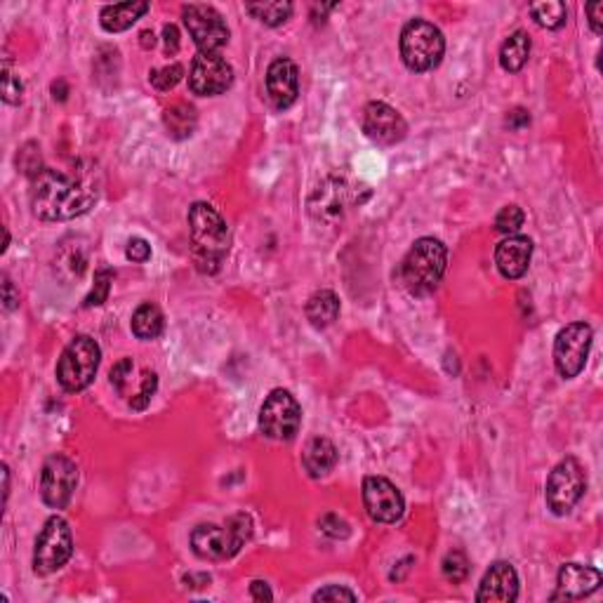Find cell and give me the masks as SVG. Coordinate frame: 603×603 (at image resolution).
Listing matches in <instances>:
<instances>
[{"instance_id":"484cf974","label":"cell","mask_w":603,"mask_h":603,"mask_svg":"<svg viewBox=\"0 0 603 603\" xmlns=\"http://www.w3.org/2000/svg\"><path fill=\"white\" fill-rule=\"evenodd\" d=\"M245 10L255 19H259L267 26H281L286 24L290 14H293V3H283V0H274V3H248Z\"/></svg>"},{"instance_id":"d6a6232c","label":"cell","mask_w":603,"mask_h":603,"mask_svg":"<svg viewBox=\"0 0 603 603\" xmlns=\"http://www.w3.org/2000/svg\"><path fill=\"white\" fill-rule=\"evenodd\" d=\"M17 165L22 167V173L29 174L31 180H33L38 173H41V170H42L41 149H38L36 144L31 142V144H26V146H22V151H19V155H17Z\"/></svg>"},{"instance_id":"7402d4cb","label":"cell","mask_w":603,"mask_h":603,"mask_svg":"<svg viewBox=\"0 0 603 603\" xmlns=\"http://www.w3.org/2000/svg\"><path fill=\"white\" fill-rule=\"evenodd\" d=\"M305 311L314 328H328L340 316V297L333 290H318L309 297Z\"/></svg>"},{"instance_id":"cb8c5ba5","label":"cell","mask_w":603,"mask_h":603,"mask_svg":"<svg viewBox=\"0 0 603 603\" xmlns=\"http://www.w3.org/2000/svg\"><path fill=\"white\" fill-rule=\"evenodd\" d=\"M163 123H165V130L170 137L174 139L192 137L193 130H196L198 126L196 108L189 107V104H174V107L165 108Z\"/></svg>"},{"instance_id":"1f68e13d","label":"cell","mask_w":603,"mask_h":603,"mask_svg":"<svg viewBox=\"0 0 603 603\" xmlns=\"http://www.w3.org/2000/svg\"><path fill=\"white\" fill-rule=\"evenodd\" d=\"M443 575L450 579V582H462V579L469 575V561L462 551H450L446 559H443Z\"/></svg>"},{"instance_id":"5bb4252c","label":"cell","mask_w":603,"mask_h":603,"mask_svg":"<svg viewBox=\"0 0 603 603\" xmlns=\"http://www.w3.org/2000/svg\"><path fill=\"white\" fill-rule=\"evenodd\" d=\"M365 512L377 523H396L406 512V500L389 478L368 476L363 481Z\"/></svg>"},{"instance_id":"d590c367","label":"cell","mask_w":603,"mask_h":603,"mask_svg":"<svg viewBox=\"0 0 603 603\" xmlns=\"http://www.w3.org/2000/svg\"><path fill=\"white\" fill-rule=\"evenodd\" d=\"M314 601H356V594H353L352 589H347V587L330 585L318 589L316 594H314Z\"/></svg>"},{"instance_id":"f35d334b","label":"cell","mask_w":603,"mask_h":603,"mask_svg":"<svg viewBox=\"0 0 603 603\" xmlns=\"http://www.w3.org/2000/svg\"><path fill=\"white\" fill-rule=\"evenodd\" d=\"M163 38H165L167 54H174L177 50H180V31H177V26H173V24L163 26Z\"/></svg>"},{"instance_id":"b9f144b4","label":"cell","mask_w":603,"mask_h":603,"mask_svg":"<svg viewBox=\"0 0 603 603\" xmlns=\"http://www.w3.org/2000/svg\"><path fill=\"white\" fill-rule=\"evenodd\" d=\"M250 597L255 598V601H271L274 594H271V589L267 582H262V579H255V582L250 585Z\"/></svg>"},{"instance_id":"74e56055","label":"cell","mask_w":603,"mask_h":603,"mask_svg":"<svg viewBox=\"0 0 603 603\" xmlns=\"http://www.w3.org/2000/svg\"><path fill=\"white\" fill-rule=\"evenodd\" d=\"M126 257L130 259V262H137V264L146 262V259L151 257V245L144 239H130L127 240Z\"/></svg>"},{"instance_id":"44dd1931","label":"cell","mask_w":603,"mask_h":603,"mask_svg":"<svg viewBox=\"0 0 603 603\" xmlns=\"http://www.w3.org/2000/svg\"><path fill=\"white\" fill-rule=\"evenodd\" d=\"M149 13V3H118V5H107L99 14V24L108 33H120L130 29L142 14Z\"/></svg>"},{"instance_id":"ffe728a7","label":"cell","mask_w":603,"mask_h":603,"mask_svg":"<svg viewBox=\"0 0 603 603\" xmlns=\"http://www.w3.org/2000/svg\"><path fill=\"white\" fill-rule=\"evenodd\" d=\"M302 465L311 478H321L330 474L337 465V448L330 438L316 437L306 443L305 453H302Z\"/></svg>"},{"instance_id":"83f0119b","label":"cell","mask_w":603,"mask_h":603,"mask_svg":"<svg viewBox=\"0 0 603 603\" xmlns=\"http://www.w3.org/2000/svg\"><path fill=\"white\" fill-rule=\"evenodd\" d=\"M182 76H184V66H182V64H167V66H163V69H154V71H151V76H149V80H151V85H154L155 90L167 92V90H173L174 85L180 83Z\"/></svg>"},{"instance_id":"5b68a950","label":"cell","mask_w":603,"mask_h":603,"mask_svg":"<svg viewBox=\"0 0 603 603\" xmlns=\"http://www.w3.org/2000/svg\"><path fill=\"white\" fill-rule=\"evenodd\" d=\"M102 361V349L90 334H76L61 352L57 363V382L64 391L76 394L92 384Z\"/></svg>"},{"instance_id":"ee69618b","label":"cell","mask_w":603,"mask_h":603,"mask_svg":"<svg viewBox=\"0 0 603 603\" xmlns=\"http://www.w3.org/2000/svg\"><path fill=\"white\" fill-rule=\"evenodd\" d=\"M154 33H151V31H144V33H142V45H144V48H149V45H151V48H154Z\"/></svg>"},{"instance_id":"8992f818","label":"cell","mask_w":603,"mask_h":603,"mask_svg":"<svg viewBox=\"0 0 603 603\" xmlns=\"http://www.w3.org/2000/svg\"><path fill=\"white\" fill-rule=\"evenodd\" d=\"M446 52V38L431 22L410 19L400 31V60L410 71H431L441 64Z\"/></svg>"},{"instance_id":"2e32d148","label":"cell","mask_w":603,"mask_h":603,"mask_svg":"<svg viewBox=\"0 0 603 603\" xmlns=\"http://www.w3.org/2000/svg\"><path fill=\"white\" fill-rule=\"evenodd\" d=\"M519 598V575L512 563L497 561L485 570L476 591L481 603H512Z\"/></svg>"},{"instance_id":"3957f363","label":"cell","mask_w":603,"mask_h":603,"mask_svg":"<svg viewBox=\"0 0 603 603\" xmlns=\"http://www.w3.org/2000/svg\"><path fill=\"white\" fill-rule=\"evenodd\" d=\"M448 264V250L437 239H419L412 243L399 267V281L415 297L431 295L441 283Z\"/></svg>"},{"instance_id":"7c38bea8","label":"cell","mask_w":603,"mask_h":603,"mask_svg":"<svg viewBox=\"0 0 603 603\" xmlns=\"http://www.w3.org/2000/svg\"><path fill=\"white\" fill-rule=\"evenodd\" d=\"M78 485V466L66 455H50L41 472L42 502L52 509H64Z\"/></svg>"},{"instance_id":"4fadbf2b","label":"cell","mask_w":603,"mask_h":603,"mask_svg":"<svg viewBox=\"0 0 603 603\" xmlns=\"http://www.w3.org/2000/svg\"><path fill=\"white\" fill-rule=\"evenodd\" d=\"M233 83V69L224 57L198 52L189 69V88L198 97H217L227 92Z\"/></svg>"},{"instance_id":"e0dca14e","label":"cell","mask_w":603,"mask_h":603,"mask_svg":"<svg viewBox=\"0 0 603 603\" xmlns=\"http://www.w3.org/2000/svg\"><path fill=\"white\" fill-rule=\"evenodd\" d=\"M267 92L276 108L293 107L299 95V69L293 60L278 57L267 69Z\"/></svg>"},{"instance_id":"f546056e","label":"cell","mask_w":603,"mask_h":603,"mask_svg":"<svg viewBox=\"0 0 603 603\" xmlns=\"http://www.w3.org/2000/svg\"><path fill=\"white\" fill-rule=\"evenodd\" d=\"M111 283H114V271L111 269H99L95 274V286H92L90 295L85 297V306H99L107 302L108 290H111Z\"/></svg>"},{"instance_id":"7bdbcfd3","label":"cell","mask_w":603,"mask_h":603,"mask_svg":"<svg viewBox=\"0 0 603 603\" xmlns=\"http://www.w3.org/2000/svg\"><path fill=\"white\" fill-rule=\"evenodd\" d=\"M528 123H531V116L523 108H513L512 114L507 116V126L513 127V130H519V127L528 126Z\"/></svg>"},{"instance_id":"52a82bcc","label":"cell","mask_w":603,"mask_h":603,"mask_svg":"<svg viewBox=\"0 0 603 603\" xmlns=\"http://www.w3.org/2000/svg\"><path fill=\"white\" fill-rule=\"evenodd\" d=\"M587 490V474L575 457H566L551 469L550 478H547V507L556 513V516H566L573 512V507L582 500Z\"/></svg>"},{"instance_id":"4316f807","label":"cell","mask_w":603,"mask_h":603,"mask_svg":"<svg viewBox=\"0 0 603 603\" xmlns=\"http://www.w3.org/2000/svg\"><path fill=\"white\" fill-rule=\"evenodd\" d=\"M531 14L544 29H561L566 24L568 10L559 0H544V3H532Z\"/></svg>"},{"instance_id":"8d00e7d4","label":"cell","mask_w":603,"mask_h":603,"mask_svg":"<svg viewBox=\"0 0 603 603\" xmlns=\"http://www.w3.org/2000/svg\"><path fill=\"white\" fill-rule=\"evenodd\" d=\"M132 368H135V365H132V359L118 361V363L111 368V384H114V389L118 391V394L126 391V384L132 375Z\"/></svg>"},{"instance_id":"ab89813d","label":"cell","mask_w":603,"mask_h":603,"mask_svg":"<svg viewBox=\"0 0 603 603\" xmlns=\"http://www.w3.org/2000/svg\"><path fill=\"white\" fill-rule=\"evenodd\" d=\"M3 302H5V309L7 311H13V309H17L19 306V293L17 290H14V286H13V281H10V278H3Z\"/></svg>"},{"instance_id":"836d02e7","label":"cell","mask_w":603,"mask_h":603,"mask_svg":"<svg viewBox=\"0 0 603 603\" xmlns=\"http://www.w3.org/2000/svg\"><path fill=\"white\" fill-rule=\"evenodd\" d=\"M155 387H158V377H155V372H146V375H144L142 389H139L137 396H132L130 406L135 408V410H144V408L151 403V399H154Z\"/></svg>"},{"instance_id":"e575fe53","label":"cell","mask_w":603,"mask_h":603,"mask_svg":"<svg viewBox=\"0 0 603 603\" xmlns=\"http://www.w3.org/2000/svg\"><path fill=\"white\" fill-rule=\"evenodd\" d=\"M318 526H321V532H325L328 538H347L349 535V526L347 521L340 519L337 513H325L321 521H318Z\"/></svg>"},{"instance_id":"f1b7e54d","label":"cell","mask_w":603,"mask_h":603,"mask_svg":"<svg viewBox=\"0 0 603 603\" xmlns=\"http://www.w3.org/2000/svg\"><path fill=\"white\" fill-rule=\"evenodd\" d=\"M523 220H526V215H523V210H521L519 205H504L495 217V229L500 233L513 236V233L523 227Z\"/></svg>"},{"instance_id":"7a4b0ae2","label":"cell","mask_w":603,"mask_h":603,"mask_svg":"<svg viewBox=\"0 0 603 603\" xmlns=\"http://www.w3.org/2000/svg\"><path fill=\"white\" fill-rule=\"evenodd\" d=\"M193 264L201 274H217L229 255V227L212 205L193 203L189 210Z\"/></svg>"},{"instance_id":"9a60e30c","label":"cell","mask_w":603,"mask_h":603,"mask_svg":"<svg viewBox=\"0 0 603 603\" xmlns=\"http://www.w3.org/2000/svg\"><path fill=\"white\" fill-rule=\"evenodd\" d=\"M363 132L372 142L391 146L406 139L408 126L394 107L384 102H371L363 108Z\"/></svg>"},{"instance_id":"d4e9b609","label":"cell","mask_w":603,"mask_h":603,"mask_svg":"<svg viewBox=\"0 0 603 603\" xmlns=\"http://www.w3.org/2000/svg\"><path fill=\"white\" fill-rule=\"evenodd\" d=\"M163 325H165V321H163L161 309L151 302H144L132 314V333L137 334L139 340H155L163 333Z\"/></svg>"},{"instance_id":"d6986e66","label":"cell","mask_w":603,"mask_h":603,"mask_svg":"<svg viewBox=\"0 0 603 603\" xmlns=\"http://www.w3.org/2000/svg\"><path fill=\"white\" fill-rule=\"evenodd\" d=\"M601 573L597 568L582 566V563H566L559 570L554 598H585L598 589Z\"/></svg>"},{"instance_id":"60d3db41","label":"cell","mask_w":603,"mask_h":603,"mask_svg":"<svg viewBox=\"0 0 603 603\" xmlns=\"http://www.w3.org/2000/svg\"><path fill=\"white\" fill-rule=\"evenodd\" d=\"M601 13H603V3H589V5H587V14H589V26H591V31L597 33V36L603 31Z\"/></svg>"},{"instance_id":"9c48e42d","label":"cell","mask_w":603,"mask_h":603,"mask_svg":"<svg viewBox=\"0 0 603 603\" xmlns=\"http://www.w3.org/2000/svg\"><path fill=\"white\" fill-rule=\"evenodd\" d=\"M73 554L71 528L61 516H50L42 526L33 550V570L36 575H50L60 570Z\"/></svg>"},{"instance_id":"ba28073f","label":"cell","mask_w":603,"mask_h":603,"mask_svg":"<svg viewBox=\"0 0 603 603\" xmlns=\"http://www.w3.org/2000/svg\"><path fill=\"white\" fill-rule=\"evenodd\" d=\"M302 408L287 389H274L259 410V431L274 441H290L299 431Z\"/></svg>"},{"instance_id":"8fae6325","label":"cell","mask_w":603,"mask_h":603,"mask_svg":"<svg viewBox=\"0 0 603 603\" xmlns=\"http://www.w3.org/2000/svg\"><path fill=\"white\" fill-rule=\"evenodd\" d=\"M182 19L201 52L217 54L229 42V26L212 5H186Z\"/></svg>"},{"instance_id":"4dcf8cb0","label":"cell","mask_w":603,"mask_h":603,"mask_svg":"<svg viewBox=\"0 0 603 603\" xmlns=\"http://www.w3.org/2000/svg\"><path fill=\"white\" fill-rule=\"evenodd\" d=\"M22 95H24V83L13 71L10 61H5L3 64V99H5V104H19L22 102Z\"/></svg>"},{"instance_id":"6da1fadb","label":"cell","mask_w":603,"mask_h":603,"mask_svg":"<svg viewBox=\"0 0 603 603\" xmlns=\"http://www.w3.org/2000/svg\"><path fill=\"white\" fill-rule=\"evenodd\" d=\"M97 192L64 173L42 167L31 180V208L45 221H66L85 215L95 205Z\"/></svg>"},{"instance_id":"603a6c76","label":"cell","mask_w":603,"mask_h":603,"mask_svg":"<svg viewBox=\"0 0 603 603\" xmlns=\"http://www.w3.org/2000/svg\"><path fill=\"white\" fill-rule=\"evenodd\" d=\"M528 57H531V38L526 31H513L512 36L502 42L500 66L504 71L516 73L526 66Z\"/></svg>"},{"instance_id":"30bf717a","label":"cell","mask_w":603,"mask_h":603,"mask_svg":"<svg viewBox=\"0 0 603 603\" xmlns=\"http://www.w3.org/2000/svg\"><path fill=\"white\" fill-rule=\"evenodd\" d=\"M591 328L587 323H570L559 330L554 340V365L556 372L566 380H573L585 371L587 356L591 349Z\"/></svg>"},{"instance_id":"ac0fdd59","label":"cell","mask_w":603,"mask_h":603,"mask_svg":"<svg viewBox=\"0 0 603 603\" xmlns=\"http://www.w3.org/2000/svg\"><path fill=\"white\" fill-rule=\"evenodd\" d=\"M532 257V240L528 236H507L495 248V267L504 278L516 281L526 274L531 267Z\"/></svg>"},{"instance_id":"277c9868","label":"cell","mask_w":603,"mask_h":603,"mask_svg":"<svg viewBox=\"0 0 603 603\" xmlns=\"http://www.w3.org/2000/svg\"><path fill=\"white\" fill-rule=\"evenodd\" d=\"M252 538V519L248 513H233L224 526L201 523L192 532V550L205 561L231 559Z\"/></svg>"}]
</instances>
